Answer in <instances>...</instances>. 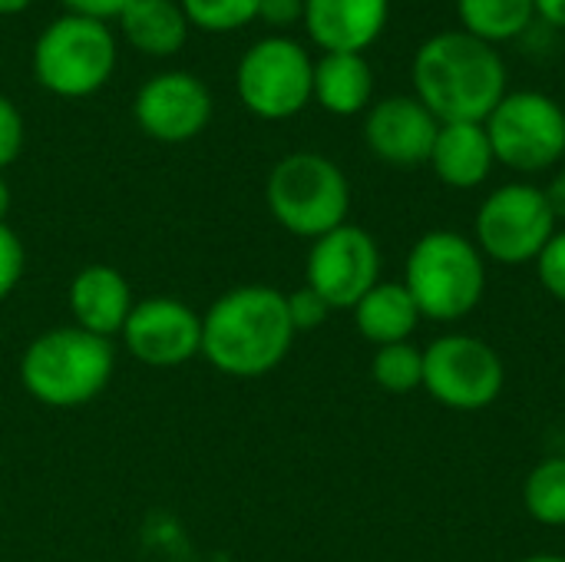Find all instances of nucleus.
Segmentation results:
<instances>
[{
    "instance_id": "nucleus-1",
    "label": "nucleus",
    "mask_w": 565,
    "mask_h": 562,
    "mask_svg": "<svg viewBox=\"0 0 565 562\" xmlns=\"http://www.w3.org/2000/svg\"><path fill=\"white\" fill-rule=\"evenodd\" d=\"M411 79L437 123H487L510 93L500 50L463 30L427 36L414 53Z\"/></svg>"
},
{
    "instance_id": "nucleus-2",
    "label": "nucleus",
    "mask_w": 565,
    "mask_h": 562,
    "mask_svg": "<svg viewBox=\"0 0 565 562\" xmlns=\"http://www.w3.org/2000/svg\"><path fill=\"white\" fill-rule=\"evenodd\" d=\"M295 335L285 291L242 285L202 318V354L228 378H262L288 358Z\"/></svg>"
},
{
    "instance_id": "nucleus-3",
    "label": "nucleus",
    "mask_w": 565,
    "mask_h": 562,
    "mask_svg": "<svg viewBox=\"0 0 565 562\" xmlns=\"http://www.w3.org/2000/svg\"><path fill=\"white\" fill-rule=\"evenodd\" d=\"M404 288L411 291L420 318L460 321L487 291V258L460 232L437 229L414 242L404 265Z\"/></svg>"
},
{
    "instance_id": "nucleus-4",
    "label": "nucleus",
    "mask_w": 565,
    "mask_h": 562,
    "mask_svg": "<svg viewBox=\"0 0 565 562\" xmlns=\"http://www.w3.org/2000/svg\"><path fill=\"white\" fill-rule=\"evenodd\" d=\"M113 378L109 338L83 328H53L40 335L20 361L23 388L46 407H83L106 391Z\"/></svg>"
},
{
    "instance_id": "nucleus-5",
    "label": "nucleus",
    "mask_w": 565,
    "mask_h": 562,
    "mask_svg": "<svg viewBox=\"0 0 565 562\" xmlns=\"http://www.w3.org/2000/svg\"><path fill=\"white\" fill-rule=\"evenodd\" d=\"M268 209L281 229L301 238H321L348 222L351 185L338 162L318 152L278 159L265 185Z\"/></svg>"
},
{
    "instance_id": "nucleus-6",
    "label": "nucleus",
    "mask_w": 565,
    "mask_h": 562,
    "mask_svg": "<svg viewBox=\"0 0 565 562\" xmlns=\"http://www.w3.org/2000/svg\"><path fill=\"white\" fill-rule=\"evenodd\" d=\"M116 70V36L109 23L63 13L33 43V76L60 99L99 93Z\"/></svg>"
},
{
    "instance_id": "nucleus-7",
    "label": "nucleus",
    "mask_w": 565,
    "mask_h": 562,
    "mask_svg": "<svg viewBox=\"0 0 565 562\" xmlns=\"http://www.w3.org/2000/svg\"><path fill=\"white\" fill-rule=\"evenodd\" d=\"M235 89L252 116L265 123L291 119L311 103L315 60L291 36H265L242 53Z\"/></svg>"
},
{
    "instance_id": "nucleus-8",
    "label": "nucleus",
    "mask_w": 565,
    "mask_h": 562,
    "mask_svg": "<svg viewBox=\"0 0 565 562\" xmlns=\"http://www.w3.org/2000/svg\"><path fill=\"white\" fill-rule=\"evenodd\" d=\"M483 126L507 169L543 172L565 156V109L540 89L507 93Z\"/></svg>"
},
{
    "instance_id": "nucleus-9",
    "label": "nucleus",
    "mask_w": 565,
    "mask_h": 562,
    "mask_svg": "<svg viewBox=\"0 0 565 562\" xmlns=\"http://www.w3.org/2000/svg\"><path fill=\"white\" fill-rule=\"evenodd\" d=\"M507 384L500 354L473 335H444L424 348V391L460 414L487 411Z\"/></svg>"
},
{
    "instance_id": "nucleus-10",
    "label": "nucleus",
    "mask_w": 565,
    "mask_h": 562,
    "mask_svg": "<svg viewBox=\"0 0 565 562\" xmlns=\"http://www.w3.org/2000/svg\"><path fill=\"white\" fill-rule=\"evenodd\" d=\"M477 248L500 265L536 262L556 235V215L540 185L510 182L490 192L477 212Z\"/></svg>"
},
{
    "instance_id": "nucleus-11",
    "label": "nucleus",
    "mask_w": 565,
    "mask_h": 562,
    "mask_svg": "<svg viewBox=\"0 0 565 562\" xmlns=\"http://www.w3.org/2000/svg\"><path fill=\"white\" fill-rule=\"evenodd\" d=\"M308 288L331 308H354L381 282V248L371 232L341 225L315 238L308 252Z\"/></svg>"
},
{
    "instance_id": "nucleus-12",
    "label": "nucleus",
    "mask_w": 565,
    "mask_h": 562,
    "mask_svg": "<svg viewBox=\"0 0 565 562\" xmlns=\"http://www.w3.org/2000/svg\"><path fill=\"white\" fill-rule=\"evenodd\" d=\"M132 116L156 142H189L212 119V93L192 73H156L139 86Z\"/></svg>"
},
{
    "instance_id": "nucleus-13",
    "label": "nucleus",
    "mask_w": 565,
    "mask_h": 562,
    "mask_svg": "<svg viewBox=\"0 0 565 562\" xmlns=\"http://www.w3.org/2000/svg\"><path fill=\"white\" fill-rule=\"evenodd\" d=\"M126 348L152 368H175L202 354V318L175 298H146L132 305L122 331Z\"/></svg>"
},
{
    "instance_id": "nucleus-14",
    "label": "nucleus",
    "mask_w": 565,
    "mask_h": 562,
    "mask_svg": "<svg viewBox=\"0 0 565 562\" xmlns=\"http://www.w3.org/2000/svg\"><path fill=\"white\" fill-rule=\"evenodd\" d=\"M437 116L417 96H384L367 109L364 139L367 149L397 169H414L430 162V149L437 139Z\"/></svg>"
},
{
    "instance_id": "nucleus-15",
    "label": "nucleus",
    "mask_w": 565,
    "mask_h": 562,
    "mask_svg": "<svg viewBox=\"0 0 565 562\" xmlns=\"http://www.w3.org/2000/svg\"><path fill=\"white\" fill-rule=\"evenodd\" d=\"M391 0H305V30L324 53H364L377 43Z\"/></svg>"
},
{
    "instance_id": "nucleus-16",
    "label": "nucleus",
    "mask_w": 565,
    "mask_h": 562,
    "mask_svg": "<svg viewBox=\"0 0 565 562\" xmlns=\"http://www.w3.org/2000/svg\"><path fill=\"white\" fill-rule=\"evenodd\" d=\"M70 311L76 328L109 338L122 331L132 311V288L129 282L109 265H86L70 282Z\"/></svg>"
},
{
    "instance_id": "nucleus-17",
    "label": "nucleus",
    "mask_w": 565,
    "mask_h": 562,
    "mask_svg": "<svg viewBox=\"0 0 565 562\" xmlns=\"http://www.w3.org/2000/svg\"><path fill=\"white\" fill-rule=\"evenodd\" d=\"M497 156L483 123H440L430 169L450 189H477L490 179Z\"/></svg>"
},
{
    "instance_id": "nucleus-18",
    "label": "nucleus",
    "mask_w": 565,
    "mask_h": 562,
    "mask_svg": "<svg viewBox=\"0 0 565 562\" xmlns=\"http://www.w3.org/2000/svg\"><path fill=\"white\" fill-rule=\"evenodd\" d=\"M374 96V70L364 53H324L315 63V89L321 109L331 116H358L371 109Z\"/></svg>"
},
{
    "instance_id": "nucleus-19",
    "label": "nucleus",
    "mask_w": 565,
    "mask_h": 562,
    "mask_svg": "<svg viewBox=\"0 0 565 562\" xmlns=\"http://www.w3.org/2000/svg\"><path fill=\"white\" fill-rule=\"evenodd\" d=\"M354 325L364 341L384 348L397 341H411V335L420 325V311L404 288V282H377L358 305H354Z\"/></svg>"
},
{
    "instance_id": "nucleus-20",
    "label": "nucleus",
    "mask_w": 565,
    "mask_h": 562,
    "mask_svg": "<svg viewBox=\"0 0 565 562\" xmlns=\"http://www.w3.org/2000/svg\"><path fill=\"white\" fill-rule=\"evenodd\" d=\"M116 20L126 43L146 56H172L189 36V20L179 0H129Z\"/></svg>"
},
{
    "instance_id": "nucleus-21",
    "label": "nucleus",
    "mask_w": 565,
    "mask_h": 562,
    "mask_svg": "<svg viewBox=\"0 0 565 562\" xmlns=\"http://www.w3.org/2000/svg\"><path fill=\"white\" fill-rule=\"evenodd\" d=\"M460 30L497 46L516 40L536 20L533 0H457Z\"/></svg>"
},
{
    "instance_id": "nucleus-22",
    "label": "nucleus",
    "mask_w": 565,
    "mask_h": 562,
    "mask_svg": "<svg viewBox=\"0 0 565 562\" xmlns=\"http://www.w3.org/2000/svg\"><path fill=\"white\" fill-rule=\"evenodd\" d=\"M526 513L543 527H565V457L540 460L523 484Z\"/></svg>"
},
{
    "instance_id": "nucleus-23",
    "label": "nucleus",
    "mask_w": 565,
    "mask_h": 562,
    "mask_svg": "<svg viewBox=\"0 0 565 562\" xmlns=\"http://www.w3.org/2000/svg\"><path fill=\"white\" fill-rule=\"evenodd\" d=\"M371 378L377 388H384L391 394H411V391L424 388V351L414 348L411 341L384 344V348H377V354L371 361Z\"/></svg>"
},
{
    "instance_id": "nucleus-24",
    "label": "nucleus",
    "mask_w": 565,
    "mask_h": 562,
    "mask_svg": "<svg viewBox=\"0 0 565 562\" xmlns=\"http://www.w3.org/2000/svg\"><path fill=\"white\" fill-rule=\"evenodd\" d=\"M189 26L205 33H232L258 20L262 0H179Z\"/></svg>"
},
{
    "instance_id": "nucleus-25",
    "label": "nucleus",
    "mask_w": 565,
    "mask_h": 562,
    "mask_svg": "<svg viewBox=\"0 0 565 562\" xmlns=\"http://www.w3.org/2000/svg\"><path fill=\"white\" fill-rule=\"evenodd\" d=\"M536 275L543 288L565 305V229H556V235L546 242V248L536 258Z\"/></svg>"
},
{
    "instance_id": "nucleus-26",
    "label": "nucleus",
    "mask_w": 565,
    "mask_h": 562,
    "mask_svg": "<svg viewBox=\"0 0 565 562\" xmlns=\"http://www.w3.org/2000/svg\"><path fill=\"white\" fill-rule=\"evenodd\" d=\"M285 301H288V318H291L295 331H315L331 315V305L318 291H311L308 285L291 291V295H285Z\"/></svg>"
},
{
    "instance_id": "nucleus-27",
    "label": "nucleus",
    "mask_w": 565,
    "mask_h": 562,
    "mask_svg": "<svg viewBox=\"0 0 565 562\" xmlns=\"http://www.w3.org/2000/svg\"><path fill=\"white\" fill-rule=\"evenodd\" d=\"M23 265H26V252L23 242L17 238V232L3 222L0 225V301L20 285L23 278Z\"/></svg>"
},
{
    "instance_id": "nucleus-28",
    "label": "nucleus",
    "mask_w": 565,
    "mask_h": 562,
    "mask_svg": "<svg viewBox=\"0 0 565 562\" xmlns=\"http://www.w3.org/2000/svg\"><path fill=\"white\" fill-rule=\"evenodd\" d=\"M23 139H26V129H23V116L20 109L0 93V172L20 156L23 149Z\"/></svg>"
},
{
    "instance_id": "nucleus-29",
    "label": "nucleus",
    "mask_w": 565,
    "mask_h": 562,
    "mask_svg": "<svg viewBox=\"0 0 565 562\" xmlns=\"http://www.w3.org/2000/svg\"><path fill=\"white\" fill-rule=\"evenodd\" d=\"M258 20H265L268 26H295L305 20V0H262L258 7Z\"/></svg>"
},
{
    "instance_id": "nucleus-30",
    "label": "nucleus",
    "mask_w": 565,
    "mask_h": 562,
    "mask_svg": "<svg viewBox=\"0 0 565 562\" xmlns=\"http://www.w3.org/2000/svg\"><path fill=\"white\" fill-rule=\"evenodd\" d=\"M66 7V13H76V17H89V20H116L129 0H60Z\"/></svg>"
},
{
    "instance_id": "nucleus-31",
    "label": "nucleus",
    "mask_w": 565,
    "mask_h": 562,
    "mask_svg": "<svg viewBox=\"0 0 565 562\" xmlns=\"http://www.w3.org/2000/svg\"><path fill=\"white\" fill-rule=\"evenodd\" d=\"M543 195H546V202H550V209H553V215H556V222L565 219V169L543 189Z\"/></svg>"
},
{
    "instance_id": "nucleus-32",
    "label": "nucleus",
    "mask_w": 565,
    "mask_h": 562,
    "mask_svg": "<svg viewBox=\"0 0 565 562\" xmlns=\"http://www.w3.org/2000/svg\"><path fill=\"white\" fill-rule=\"evenodd\" d=\"M536 3V17H543L550 26L565 30V0H533Z\"/></svg>"
},
{
    "instance_id": "nucleus-33",
    "label": "nucleus",
    "mask_w": 565,
    "mask_h": 562,
    "mask_svg": "<svg viewBox=\"0 0 565 562\" xmlns=\"http://www.w3.org/2000/svg\"><path fill=\"white\" fill-rule=\"evenodd\" d=\"M33 0H0V17H17L30 7Z\"/></svg>"
},
{
    "instance_id": "nucleus-34",
    "label": "nucleus",
    "mask_w": 565,
    "mask_h": 562,
    "mask_svg": "<svg viewBox=\"0 0 565 562\" xmlns=\"http://www.w3.org/2000/svg\"><path fill=\"white\" fill-rule=\"evenodd\" d=\"M7 212H10V185H7L3 176H0V225H3V219H7Z\"/></svg>"
},
{
    "instance_id": "nucleus-35",
    "label": "nucleus",
    "mask_w": 565,
    "mask_h": 562,
    "mask_svg": "<svg viewBox=\"0 0 565 562\" xmlns=\"http://www.w3.org/2000/svg\"><path fill=\"white\" fill-rule=\"evenodd\" d=\"M520 562H565V556H559V553H533V556Z\"/></svg>"
}]
</instances>
